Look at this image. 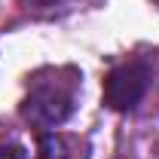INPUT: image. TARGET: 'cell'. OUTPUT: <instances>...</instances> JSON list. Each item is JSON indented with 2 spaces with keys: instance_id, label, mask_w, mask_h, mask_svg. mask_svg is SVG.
Listing matches in <instances>:
<instances>
[{
  "instance_id": "3",
  "label": "cell",
  "mask_w": 159,
  "mask_h": 159,
  "mask_svg": "<svg viewBox=\"0 0 159 159\" xmlns=\"http://www.w3.org/2000/svg\"><path fill=\"white\" fill-rule=\"evenodd\" d=\"M40 159H89V141L80 135H40Z\"/></svg>"
},
{
  "instance_id": "2",
  "label": "cell",
  "mask_w": 159,
  "mask_h": 159,
  "mask_svg": "<svg viewBox=\"0 0 159 159\" xmlns=\"http://www.w3.org/2000/svg\"><path fill=\"white\" fill-rule=\"evenodd\" d=\"M150 89V67L144 61H125L104 80V104L110 110H132Z\"/></svg>"
},
{
  "instance_id": "5",
  "label": "cell",
  "mask_w": 159,
  "mask_h": 159,
  "mask_svg": "<svg viewBox=\"0 0 159 159\" xmlns=\"http://www.w3.org/2000/svg\"><path fill=\"white\" fill-rule=\"evenodd\" d=\"M28 9H49V6H55L58 0H21Z\"/></svg>"
},
{
  "instance_id": "4",
  "label": "cell",
  "mask_w": 159,
  "mask_h": 159,
  "mask_svg": "<svg viewBox=\"0 0 159 159\" xmlns=\"http://www.w3.org/2000/svg\"><path fill=\"white\" fill-rule=\"evenodd\" d=\"M0 159H31V153L16 141H6V144H0Z\"/></svg>"
},
{
  "instance_id": "1",
  "label": "cell",
  "mask_w": 159,
  "mask_h": 159,
  "mask_svg": "<svg viewBox=\"0 0 159 159\" xmlns=\"http://www.w3.org/2000/svg\"><path fill=\"white\" fill-rule=\"evenodd\" d=\"M80 98V70L64 67H43L28 80V95L21 101V116L40 132L58 129L77 110Z\"/></svg>"
}]
</instances>
